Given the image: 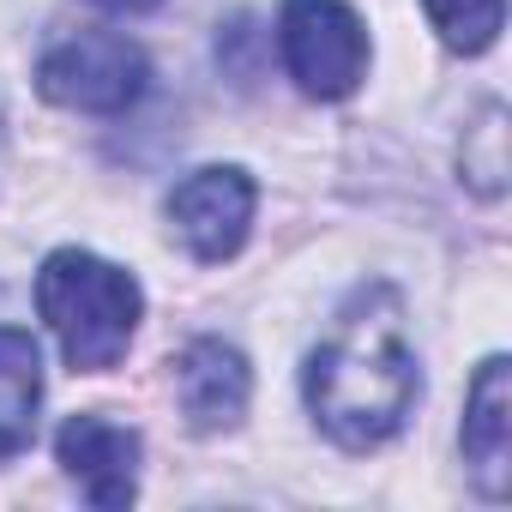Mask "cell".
Wrapping results in <instances>:
<instances>
[{
	"label": "cell",
	"mask_w": 512,
	"mask_h": 512,
	"mask_svg": "<svg viewBox=\"0 0 512 512\" xmlns=\"http://www.w3.org/2000/svg\"><path fill=\"white\" fill-rule=\"evenodd\" d=\"M91 7H103V13H151L157 0H91Z\"/></svg>",
	"instance_id": "7c38bea8"
},
{
	"label": "cell",
	"mask_w": 512,
	"mask_h": 512,
	"mask_svg": "<svg viewBox=\"0 0 512 512\" xmlns=\"http://www.w3.org/2000/svg\"><path fill=\"white\" fill-rule=\"evenodd\" d=\"M169 229L181 235V247L205 266H223L241 253L247 229H253V181L229 163L193 169L175 193H169Z\"/></svg>",
	"instance_id": "5b68a950"
},
{
	"label": "cell",
	"mask_w": 512,
	"mask_h": 512,
	"mask_svg": "<svg viewBox=\"0 0 512 512\" xmlns=\"http://www.w3.org/2000/svg\"><path fill=\"white\" fill-rule=\"evenodd\" d=\"M302 392H308L314 422L344 452H368L404 428L422 392V368H416L404 302L392 284H368L338 308L332 332L308 356Z\"/></svg>",
	"instance_id": "6da1fadb"
},
{
	"label": "cell",
	"mask_w": 512,
	"mask_h": 512,
	"mask_svg": "<svg viewBox=\"0 0 512 512\" xmlns=\"http://www.w3.org/2000/svg\"><path fill=\"white\" fill-rule=\"evenodd\" d=\"M55 458H61V470L79 482V494L91 506H103V512L133 506V494H139V434L127 422L73 416L55 434Z\"/></svg>",
	"instance_id": "8992f818"
},
{
	"label": "cell",
	"mask_w": 512,
	"mask_h": 512,
	"mask_svg": "<svg viewBox=\"0 0 512 512\" xmlns=\"http://www.w3.org/2000/svg\"><path fill=\"white\" fill-rule=\"evenodd\" d=\"M43 356L25 326H0V458H13L37 428Z\"/></svg>",
	"instance_id": "9c48e42d"
},
{
	"label": "cell",
	"mask_w": 512,
	"mask_h": 512,
	"mask_svg": "<svg viewBox=\"0 0 512 512\" xmlns=\"http://www.w3.org/2000/svg\"><path fill=\"white\" fill-rule=\"evenodd\" d=\"M145 85H151L145 49L115 31H79L55 43L37 67V91L55 109H79V115H127L145 97Z\"/></svg>",
	"instance_id": "3957f363"
},
{
	"label": "cell",
	"mask_w": 512,
	"mask_h": 512,
	"mask_svg": "<svg viewBox=\"0 0 512 512\" xmlns=\"http://www.w3.org/2000/svg\"><path fill=\"white\" fill-rule=\"evenodd\" d=\"M422 7H428L440 43H446L452 55H482V49H494V37H500V25H506V0H422Z\"/></svg>",
	"instance_id": "30bf717a"
},
{
	"label": "cell",
	"mask_w": 512,
	"mask_h": 512,
	"mask_svg": "<svg viewBox=\"0 0 512 512\" xmlns=\"http://www.w3.org/2000/svg\"><path fill=\"white\" fill-rule=\"evenodd\" d=\"M278 49L290 79L320 103H338L368 79V31L350 0H284Z\"/></svg>",
	"instance_id": "277c9868"
},
{
	"label": "cell",
	"mask_w": 512,
	"mask_h": 512,
	"mask_svg": "<svg viewBox=\"0 0 512 512\" xmlns=\"http://www.w3.org/2000/svg\"><path fill=\"white\" fill-rule=\"evenodd\" d=\"M464 464L488 500L512 494V368L488 356L464 398Z\"/></svg>",
	"instance_id": "ba28073f"
},
{
	"label": "cell",
	"mask_w": 512,
	"mask_h": 512,
	"mask_svg": "<svg viewBox=\"0 0 512 512\" xmlns=\"http://www.w3.org/2000/svg\"><path fill=\"white\" fill-rule=\"evenodd\" d=\"M175 398H181V416L193 434H223L247 416V398H253V374H247V356L223 338H193L181 356H175Z\"/></svg>",
	"instance_id": "52a82bcc"
},
{
	"label": "cell",
	"mask_w": 512,
	"mask_h": 512,
	"mask_svg": "<svg viewBox=\"0 0 512 512\" xmlns=\"http://www.w3.org/2000/svg\"><path fill=\"white\" fill-rule=\"evenodd\" d=\"M37 308L61 338V356L79 374H103L127 356L145 320V290L133 272L97 260L85 247H55L37 272Z\"/></svg>",
	"instance_id": "7a4b0ae2"
},
{
	"label": "cell",
	"mask_w": 512,
	"mask_h": 512,
	"mask_svg": "<svg viewBox=\"0 0 512 512\" xmlns=\"http://www.w3.org/2000/svg\"><path fill=\"white\" fill-rule=\"evenodd\" d=\"M506 109L500 103H488L482 109V121L476 127H464V151H458V163H464V181L482 193V199H494L500 187H506Z\"/></svg>",
	"instance_id": "8fae6325"
}]
</instances>
